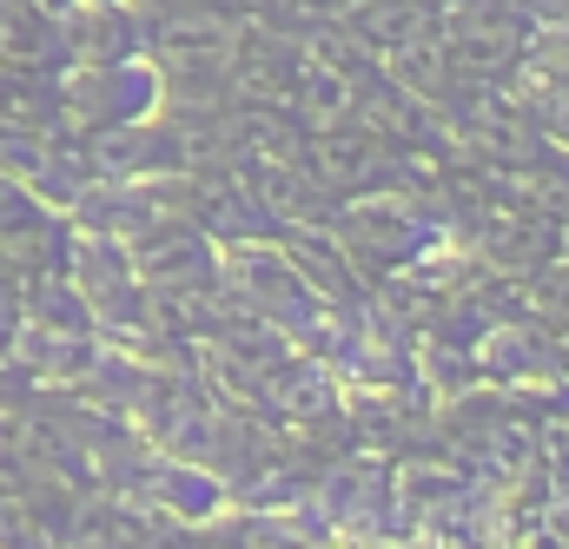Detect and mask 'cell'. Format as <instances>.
I'll use <instances>...</instances> for the list:
<instances>
[{
  "mask_svg": "<svg viewBox=\"0 0 569 549\" xmlns=\"http://www.w3.org/2000/svg\"><path fill=\"white\" fill-rule=\"evenodd\" d=\"M325 549H371V543H365V537H331Z\"/></svg>",
  "mask_w": 569,
  "mask_h": 549,
  "instance_id": "obj_1",
  "label": "cell"
}]
</instances>
